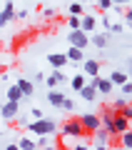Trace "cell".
Listing matches in <instances>:
<instances>
[{
	"instance_id": "obj_2",
	"label": "cell",
	"mask_w": 132,
	"mask_h": 150,
	"mask_svg": "<svg viewBox=\"0 0 132 150\" xmlns=\"http://www.w3.org/2000/svg\"><path fill=\"white\" fill-rule=\"evenodd\" d=\"M60 130H62L65 138H82V135H87V133H85V128H82V123H80V118H70V120H65Z\"/></svg>"
},
{
	"instance_id": "obj_30",
	"label": "cell",
	"mask_w": 132,
	"mask_h": 150,
	"mask_svg": "<svg viewBox=\"0 0 132 150\" xmlns=\"http://www.w3.org/2000/svg\"><path fill=\"white\" fill-rule=\"evenodd\" d=\"M70 15H82V5L80 3H72L70 5Z\"/></svg>"
},
{
	"instance_id": "obj_3",
	"label": "cell",
	"mask_w": 132,
	"mask_h": 150,
	"mask_svg": "<svg viewBox=\"0 0 132 150\" xmlns=\"http://www.w3.org/2000/svg\"><path fill=\"white\" fill-rule=\"evenodd\" d=\"M67 40H70V45H75V48H80V50H85L90 45V35H87L82 28H80V30H70Z\"/></svg>"
},
{
	"instance_id": "obj_21",
	"label": "cell",
	"mask_w": 132,
	"mask_h": 150,
	"mask_svg": "<svg viewBox=\"0 0 132 150\" xmlns=\"http://www.w3.org/2000/svg\"><path fill=\"white\" fill-rule=\"evenodd\" d=\"M92 135H95L97 145H107V143H110V130H107V128H97Z\"/></svg>"
},
{
	"instance_id": "obj_25",
	"label": "cell",
	"mask_w": 132,
	"mask_h": 150,
	"mask_svg": "<svg viewBox=\"0 0 132 150\" xmlns=\"http://www.w3.org/2000/svg\"><path fill=\"white\" fill-rule=\"evenodd\" d=\"M67 25H70V30H80V25H82V15H70L67 18Z\"/></svg>"
},
{
	"instance_id": "obj_12",
	"label": "cell",
	"mask_w": 132,
	"mask_h": 150,
	"mask_svg": "<svg viewBox=\"0 0 132 150\" xmlns=\"http://www.w3.org/2000/svg\"><path fill=\"white\" fill-rule=\"evenodd\" d=\"M65 55H67V60H70V63H85V50L75 48V45H70Z\"/></svg>"
},
{
	"instance_id": "obj_11",
	"label": "cell",
	"mask_w": 132,
	"mask_h": 150,
	"mask_svg": "<svg viewBox=\"0 0 132 150\" xmlns=\"http://www.w3.org/2000/svg\"><path fill=\"white\" fill-rule=\"evenodd\" d=\"M80 95H82V100H87V103H92V100H95V98H97V85H95V83H87V85H85L82 88V90H80Z\"/></svg>"
},
{
	"instance_id": "obj_46",
	"label": "cell",
	"mask_w": 132,
	"mask_h": 150,
	"mask_svg": "<svg viewBox=\"0 0 132 150\" xmlns=\"http://www.w3.org/2000/svg\"><path fill=\"white\" fill-rule=\"evenodd\" d=\"M0 78H3V68H0Z\"/></svg>"
},
{
	"instance_id": "obj_17",
	"label": "cell",
	"mask_w": 132,
	"mask_h": 150,
	"mask_svg": "<svg viewBox=\"0 0 132 150\" xmlns=\"http://www.w3.org/2000/svg\"><path fill=\"white\" fill-rule=\"evenodd\" d=\"M70 85H72V90H77V93H80L85 85H87V75H85V73H77V75H72Z\"/></svg>"
},
{
	"instance_id": "obj_18",
	"label": "cell",
	"mask_w": 132,
	"mask_h": 150,
	"mask_svg": "<svg viewBox=\"0 0 132 150\" xmlns=\"http://www.w3.org/2000/svg\"><path fill=\"white\" fill-rule=\"evenodd\" d=\"M5 95H8V100H13V103H20L22 98H25V95H22V90H20V85H18V83H15V85H10V88H8V93H5Z\"/></svg>"
},
{
	"instance_id": "obj_16",
	"label": "cell",
	"mask_w": 132,
	"mask_h": 150,
	"mask_svg": "<svg viewBox=\"0 0 132 150\" xmlns=\"http://www.w3.org/2000/svg\"><path fill=\"white\" fill-rule=\"evenodd\" d=\"M100 123H102V128H107V130L112 128V123H115V110H112V108L100 112Z\"/></svg>"
},
{
	"instance_id": "obj_7",
	"label": "cell",
	"mask_w": 132,
	"mask_h": 150,
	"mask_svg": "<svg viewBox=\"0 0 132 150\" xmlns=\"http://www.w3.org/2000/svg\"><path fill=\"white\" fill-rule=\"evenodd\" d=\"M48 63L53 65V70H62L70 60H67V55H65V53H50L48 55Z\"/></svg>"
},
{
	"instance_id": "obj_37",
	"label": "cell",
	"mask_w": 132,
	"mask_h": 150,
	"mask_svg": "<svg viewBox=\"0 0 132 150\" xmlns=\"http://www.w3.org/2000/svg\"><path fill=\"white\" fill-rule=\"evenodd\" d=\"M42 15H45V18H53L55 10H53V8H45V10H42Z\"/></svg>"
},
{
	"instance_id": "obj_48",
	"label": "cell",
	"mask_w": 132,
	"mask_h": 150,
	"mask_svg": "<svg viewBox=\"0 0 132 150\" xmlns=\"http://www.w3.org/2000/svg\"><path fill=\"white\" fill-rule=\"evenodd\" d=\"M130 108H132V100H130Z\"/></svg>"
},
{
	"instance_id": "obj_44",
	"label": "cell",
	"mask_w": 132,
	"mask_h": 150,
	"mask_svg": "<svg viewBox=\"0 0 132 150\" xmlns=\"http://www.w3.org/2000/svg\"><path fill=\"white\" fill-rule=\"evenodd\" d=\"M130 75H132V60H130Z\"/></svg>"
},
{
	"instance_id": "obj_23",
	"label": "cell",
	"mask_w": 132,
	"mask_h": 150,
	"mask_svg": "<svg viewBox=\"0 0 132 150\" xmlns=\"http://www.w3.org/2000/svg\"><path fill=\"white\" fill-rule=\"evenodd\" d=\"M18 85H20L22 95H35V85H32L30 80H25V78H20V80H18Z\"/></svg>"
},
{
	"instance_id": "obj_27",
	"label": "cell",
	"mask_w": 132,
	"mask_h": 150,
	"mask_svg": "<svg viewBox=\"0 0 132 150\" xmlns=\"http://www.w3.org/2000/svg\"><path fill=\"white\" fill-rule=\"evenodd\" d=\"M117 112H120L122 118H127V120H130V123H132V108H130V103H127V105L122 108V110H117Z\"/></svg>"
},
{
	"instance_id": "obj_29",
	"label": "cell",
	"mask_w": 132,
	"mask_h": 150,
	"mask_svg": "<svg viewBox=\"0 0 132 150\" xmlns=\"http://www.w3.org/2000/svg\"><path fill=\"white\" fill-rule=\"evenodd\" d=\"M50 145V135H40L37 138V148H48Z\"/></svg>"
},
{
	"instance_id": "obj_10",
	"label": "cell",
	"mask_w": 132,
	"mask_h": 150,
	"mask_svg": "<svg viewBox=\"0 0 132 150\" xmlns=\"http://www.w3.org/2000/svg\"><path fill=\"white\" fill-rule=\"evenodd\" d=\"M13 18H18L15 8H13V3H5V8H3V13H0V25H8Z\"/></svg>"
},
{
	"instance_id": "obj_32",
	"label": "cell",
	"mask_w": 132,
	"mask_h": 150,
	"mask_svg": "<svg viewBox=\"0 0 132 150\" xmlns=\"http://www.w3.org/2000/svg\"><path fill=\"white\" fill-rule=\"evenodd\" d=\"M62 110H67V112H72V110H75V103L70 100V98H65V103H62Z\"/></svg>"
},
{
	"instance_id": "obj_43",
	"label": "cell",
	"mask_w": 132,
	"mask_h": 150,
	"mask_svg": "<svg viewBox=\"0 0 132 150\" xmlns=\"http://www.w3.org/2000/svg\"><path fill=\"white\" fill-rule=\"evenodd\" d=\"M42 150H58V148H53V145H48V148H42Z\"/></svg>"
},
{
	"instance_id": "obj_8",
	"label": "cell",
	"mask_w": 132,
	"mask_h": 150,
	"mask_svg": "<svg viewBox=\"0 0 132 150\" xmlns=\"http://www.w3.org/2000/svg\"><path fill=\"white\" fill-rule=\"evenodd\" d=\"M18 110H20V108H18V103H13V100H8L5 105L0 108V115H3V118H5V120H15L18 115H20V112H18Z\"/></svg>"
},
{
	"instance_id": "obj_40",
	"label": "cell",
	"mask_w": 132,
	"mask_h": 150,
	"mask_svg": "<svg viewBox=\"0 0 132 150\" xmlns=\"http://www.w3.org/2000/svg\"><path fill=\"white\" fill-rule=\"evenodd\" d=\"M5 150H20V145H18V143H10V145H8Z\"/></svg>"
},
{
	"instance_id": "obj_1",
	"label": "cell",
	"mask_w": 132,
	"mask_h": 150,
	"mask_svg": "<svg viewBox=\"0 0 132 150\" xmlns=\"http://www.w3.org/2000/svg\"><path fill=\"white\" fill-rule=\"evenodd\" d=\"M27 130H30V135H53L55 130H58V123H55L53 118H40V120H30Z\"/></svg>"
},
{
	"instance_id": "obj_26",
	"label": "cell",
	"mask_w": 132,
	"mask_h": 150,
	"mask_svg": "<svg viewBox=\"0 0 132 150\" xmlns=\"http://www.w3.org/2000/svg\"><path fill=\"white\" fill-rule=\"evenodd\" d=\"M127 103H130V100H125V98H117V100H112V110H115V112H117V110H122Z\"/></svg>"
},
{
	"instance_id": "obj_22",
	"label": "cell",
	"mask_w": 132,
	"mask_h": 150,
	"mask_svg": "<svg viewBox=\"0 0 132 150\" xmlns=\"http://www.w3.org/2000/svg\"><path fill=\"white\" fill-rule=\"evenodd\" d=\"M95 25H97V20H95L92 15H82V25H80V28H82L87 35H90V33H95Z\"/></svg>"
},
{
	"instance_id": "obj_34",
	"label": "cell",
	"mask_w": 132,
	"mask_h": 150,
	"mask_svg": "<svg viewBox=\"0 0 132 150\" xmlns=\"http://www.w3.org/2000/svg\"><path fill=\"white\" fill-rule=\"evenodd\" d=\"M122 18H125V23L130 25V23H132V8H127V10H122Z\"/></svg>"
},
{
	"instance_id": "obj_20",
	"label": "cell",
	"mask_w": 132,
	"mask_h": 150,
	"mask_svg": "<svg viewBox=\"0 0 132 150\" xmlns=\"http://www.w3.org/2000/svg\"><path fill=\"white\" fill-rule=\"evenodd\" d=\"M107 40H110V38H107V33H92V35H90V43L95 45V48H105Z\"/></svg>"
},
{
	"instance_id": "obj_6",
	"label": "cell",
	"mask_w": 132,
	"mask_h": 150,
	"mask_svg": "<svg viewBox=\"0 0 132 150\" xmlns=\"http://www.w3.org/2000/svg\"><path fill=\"white\" fill-rule=\"evenodd\" d=\"M90 80L97 85V93H100V95H112V80H110V78L95 75V78H90Z\"/></svg>"
},
{
	"instance_id": "obj_42",
	"label": "cell",
	"mask_w": 132,
	"mask_h": 150,
	"mask_svg": "<svg viewBox=\"0 0 132 150\" xmlns=\"http://www.w3.org/2000/svg\"><path fill=\"white\" fill-rule=\"evenodd\" d=\"M72 150H85V145H75V148Z\"/></svg>"
},
{
	"instance_id": "obj_35",
	"label": "cell",
	"mask_w": 132,
	"mask_h": 150,
	"mask_svg": "<svg viewBox=\"0 0 132 150\" xmlns=\"http://www.w3.org/2000/svg\"><path fill=\"white\" fill-rule=\"evenodd\" d=\"M32 78H35V83H45V78H48V75H45V73H35Z\"/></svg>"
},
{
	"instance_id": "obj_9",
	"label": "cell",
	"mask_w": 132,
	"mask_h": 150,
	"mask_svg": "<svg viewBox=\"0 0 132 150\" xmlns=\"http://www.w3.org/2000/svg\"><path fill=\"white\" fill-rule=\"evenodd\" d=\"M82 73L87 75V78H95V75L100 73V63H97V60H92V58H85V63H82Z\"/></svg>"
},
{
	"instance_id": "obj_13",
	"label": "cell",
	"mask_w": 132,
	"mask_h": 150,
	"mask_svg": "<svg viewBox=\"0 0 132 150\" xmlns=\"http://www.w3.org/2000/svg\"><path fill=\"white\" fill-rule=\"evenodd\" d=\"M65 93H60V90H50L48 93V103L50 105H55V108H62V103H65Z\"/></svg>"
},
{
	"instance_id": "obj_38",
	"label": "cell",
	"mask_w": 132,
	"mask_h": 150,
	"mask_svg": "<svg viewBox=\"0 0 132 150\" xmlns=\"http://www.w3.org/2000/svg\"><path fill=\"white\" fill-rule=\"evenodd\" d=\"M110 30H112V33H120V30H122V25H120V23H112Z\"/></svg>"
},
{
	"instance_id": "obj_14",
	"label": "cell",
	"mask_w": 132,
	"mask_h": 150,
	"mask_svg": "<svg viewBox=\"0 0 132 150\" xmlns=\"http://www.w3.org/2000/svg\"><path fill=\"white\" fill-rule=\"evenodd\" d=\"M62 80H65L62 70H53V75H48V78H45V83H48V88H50V90H55V85H60Z\"/></svg>"
},
{
	"instance_id": "obj_47",
	"label": "cell",
	"mask_w": 132,
	"mask_h": 150,
	"mask_svg": "<svg viewBox=\"0 0 132 150\" xmlns=\"http://www.w3.org/2000/svg\"><path fill=\"white\" fill-rule=\"evenodd\" d=\"M130 30H132V23H130Z\"/></svg>"
},
{
	"instance_id": "obj_31",
	"label": "cell",
	"mask_w": 132,
	"mask_h": 150,
	"mask_svg": "<svg viewBox=\"0 0 132 150\" xmlns=\"http://www.w3.org/2000/svg\"><path fill=\"white\" fill-rule=\"evenodd\" d=\"M30 115H32V120H40V118H45V112H42L40 108H32V110H30Z\"/></svg>"
},
{
	"instance_id": "obj_15",
	"label": "cell",
	"mask_w": 132,
	"mask_h": 150,
	"mask_svg": "<svg viewBox=\"0 0 132 150\" xmlns=\"http://www.w3.org/2000/svg\"><path fill=\"white\" fill-rule=\"evenodd\" d=\"M18 145H20V150H37V140H32L30 135H20Z\"/></svg>"
},
{
	"instance_id": "obj_4",
	"label": "cell",
	"mask_w": 132,
	"mask_h": 150,
	"mask_svg": "<svg viewBox=\"0 0 132 150\" xmlns=\"http://www.w3.org/2000/svg\"><path fill=\"white\" fill-rule=\"evenodd\" d=\"M80 123H82V128H85V133H87V135H92L97 128H102L100 115H92V112H85V115H80Z\"/></svg>"
},
{
	"instance_id": "obj_33",
	"label": "cell",
	"mask_w": 132,
	"mask_h": 150,
	"mask_svg": "<svg viewBox=\"0 0 132 150\" xmlns=\"http://www.w3.org/2000/svg\"><path fill=\"white\" fill-rule=\"evenodd\" d=\"M122 88V95H132V80H127L125 85H120Z\"/></svg>"
},
{
	"instance_id": "obj_45",
	"label": "cell",
	"mask_w": 132,
	"mask_h": 150,
	"mask_svg": "<svg viewBox=\"0 0 132 150\" xmlns=\"http://www.w3.org/2000/svg\"><path fill=\"white\" fill-rule=\"evenodd\" d=\"M115 150H127V148H122V145H120V148H115Z\"/></svg>"
},
{
	"instance_id": "obj_39",
	"label": "cell",
	"mask_w": 132,
	"mask_h": 150,
	"mask_svg": "<svg viewBox=\"0 0 132 150\" xmlns=\"http://www.w3.org/2000/svg\"><path fill=\"white\" fill-rule=\"evenodd\" d=\"M112 3H115V5H130L132 0H112Z\"/></svg>"
},
{
	"instance_id": "obj_36",
	"label": "cell",
	"mask_w": 132,
	"mask_h": 150,
	"mask_svg": "<svg viewBox=\"0 0 132 150\" xmlns=\"http://www.w3.org/2000/svg\"><path fill=\"white\" fill-rule=\"evenodd\" d=\"M15 120H18V125H22V128H25V125H30V123H27V118H22V115H18Z\"/></svg>"
},
{
	"instance_id": "obj_5",
	"label": "cell",
	"mask_w": 132,
	"mask_h": 150,
	"mask_svg": "<svg viewBox=\"0 0 132 150\" xmlns=\"http://www.w3.org/2000/svg\"><path fill=\"white\" fill-rule=\"evenodd\" d=\"M132 128V123L127 118H122L120 112H115V123H112V128H110V135H122L125 130H130Z\"/></svg>"
},
{
	"instance_id": "obj_28",
	"label": "cell",
	"mask_w": 132,
	"mask_h": 150,
	"mask_svg": "<svg viewBox=\"0 0 132 150\" xmlns=\"http://www.w3.org/2000/svg\"><path fill=\"white\" fill-rule=\"evenodd\" d=\"M112 5H115L112 0H97V8H100V10H110Z\"/></svg>"
},
{
	"instance_id": "obj_24",
	"label": "cell",
	"mask_w": 132,
	"mask_h": 150,
	"mask_svg": "<svg viewBox=\"0 0 132 150\" xmlns=\"http://www.w3.org/2000/svg\"><path fill=\"white\" fill-rule=\"evenodd\" d=\"M120 145H122V148H127V150H132V128L125 130V133L120 135Z\"/></svg>"
},
{
	"instance_id": "obj_19",
	"label": "cell",
	"mask_w": 132,
	"mask_h": 150,
	"mask_svg": "<svg viewBox=\"0 0 132 150\" xmlns=\"http://www.w3.org/2000/svg\"><path fill=\"white\" fill-rule=\"evenodd\" d=\"M110 80H112V85H125V83L130 80V75L122 73V70H112V73H110Z\"/></svg>"
},
{
	"instance_id": "obj_41",
	"label": "cell",
	"mask_w": 132,
	"mask_h": 150,
	"mask_svg": "<svg viewBox=\"0 0 132 150\" xmlns=\"http://www.w3.org/2000/svg\"><path fill=\"white\" fill-rule=\"evenodd\" d=\"M95 150H110V145H95Z\"/></svg>"
}]
</instances>
